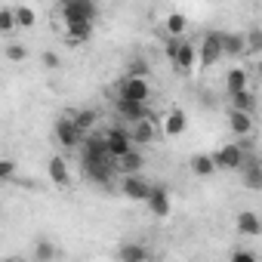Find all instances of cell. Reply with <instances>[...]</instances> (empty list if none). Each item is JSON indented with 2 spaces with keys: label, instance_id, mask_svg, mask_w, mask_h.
<instances>
[{
  "label": "cell",
  "instance_id": "1",
  "mask_svg": "<svg viewBox=\"0 0 262 262\" xmlns=\"http://www.w3.org/2000/svg\"><path fill=\"white\" fill-rule=\"evenodd\" d=\"M53 133H56V142H59L65 151H74V148H80V145H83V139H86V133L80 129V123L74 120V114H71V111H65V114L56 120Z\"/></svg>",
  "mask_w": 262,
  "mask_h": 262
},
{
  "label": "cell",
  "instance_id": "2",
  "mask_svg": "<svg viewBox=\"0 0 262 262\" xmlns=\"http://www.w3.org/2000/svg\"><path fill=\"white\" fill-rule=\"evenodd\" d=\"M222 37H225V34H219V31H210V34H204V37L198 40V65H201L204 71H207V68H213V65H219V62L225 59Z\"/></svg>",
  "mask_w": 262,
  "mask_h": 262
},
{
  "label": "cell",
  "instance_id": "3",
  "mask_svg": "<svg viewBox=\"0 0 262 262\" xmlns=\"http://www.w3.org/2000/svg\"><path fill=\"white\" fill-rule=\"evenodd\" d=\"M117 96L120 99H136V102H151V80L142 74H126L117 83Z\"/></svg>",
  "mask_w": 262,
  "mask_h": 262
},
{
  "label": "cell",
  "instance_id": "4",
  "mask_svg": "<svg viewBox=\"0 0 262 262\" xmlns=\"http://www.w3.org/2000/svg\"><path fill=\"white\" fill-rule=\"evenodd\" d=\"M83 176L93 182V185H102V188H108L111 185V179H114V173H117V164L114 161H93V158H83Z\"/></svg>",
  "mask_w": 262,
  "mask_h": 262
},
{
  "label": "cell",
  "instance_id": "5",
  "mask_svg": "<svg viewBox=\"0 0 262 262\" xmlns=\"http://www.w3.org/2000/svg\"><path fill=\"white\" fill-rule=\"evenodd\" d=\"M105 142H108V151H111L114 161H120L126 151H133V148H136L133 133H129V129H123V126H111L108 133H105Z\"/></svg>",
  "mask_w": 262,
  "mask_h": 262
},
{
  "label": "cell",
  "instance_id": "6",
  "mask_svg": "<svg viewBox=\"0 0 262 262\" xmlns=\"http://www.w3.org/2000/svg\"><path fill=\"white\" fill-rule=\"evenodd\" d=\"M96 16H99L96 0H74V4H65L62 7L65 25H71V22H96Z\"/></svg>",
  "mask_w": 262,
  "mask_h": 262
},
{
  "label": "cell",
  "instance_id": "7",
  "mask_svg": "<svg viewBox=\"0 0 262 262\" xmlns=\"http://www.w3.org/2000/svg\"><path fill=\"white\" fill-rule=\"evenodd\" d=\"M213 158H216L219 170H241V167L247 164V155H244V148H241L237 142H225V145H219V148L213 151Z\"/></svg>",
  "mask_w": 262,
  "mask_h": 262
},
{
  "label": "cell",
  "instance_id": "8",
  "mask_svg": "<svg viewBox=\"0 0 262 262\" xmlns=\"http://www.w3.org/2000/svg\"><path fill=\"white\" fill-rule=\"evenodd\" d=\"M120 191H123V198H129V201L145 204L148 194H151V185L142 179V173H126V176H120Z\"/></svg>",
  "mask_w": 262,
  "mask_h": 262
},
{
  "label": "cell",
  "instance_id": "9",
  "mask_svg": "<svg viewBox=\"0 0 262 262\" xmlns=\"http://www.w3.org/2000/svg\"><path fill=\"white\" fill-rule=\"evenodd\" d=\"M145 207H148V213H151V216L167 219V216L173 213V194H170L164 185H151V194H148Z\"/></svg>",
  "mask_w": 262,
  "mask_h": 262
},
{
  "label": "cell",
  "instance_id": "10",
  "mask_svg": "<svg viewBox=\"0 0 262 262\" xmlns=\"http://www.w3.org/2000/svg\"><path fill=\"white\" fill-rule=\"evenodd\" d=\"M117 114H120L126 123H136V120H142V117H151V105H148V102L120 99V96H117Z\"/></svg>",
  "mask_w": 262,
  "mask_h": 262
},
{
  "label": "cell",
  "instance_id": "11",
  "mask_svg": "<svg viewBox=\"0 0 262 262\" xmlns=\"http://www.w3.org/2000/svg\"><path fill=\"white\" fill-rule=\"evenodd\" d=\"M161 129H164V136L167 139H179L185 129H188V114L182 111V108H173V111H167L164 114V123H161Z\"/></svg>",
  "mask_w": 262,
  "mask_h": 262
},
{
  "label": "cell",
  "instance_id": "12",
  "mask_svg": "<svg viewBox=\"0 0 262 262\" xmlns=\"http://www.w3.org/2000/svg\"><path fill=\"white\" fill-rule=\"evenodd\" d=\"M234 228H237L241 237H259V234H262V219H259V213H253V210H241L237 219H234Z\"/></svg>",
  "mask_w": 262,
  "mask_h": 262
},
{
  "label": "cell",
  "instance_id": "13",
  "mask_svg": "<svg viewBox=\"0 0 262 262\" xmlns=\"http://www.w3.org/2000/svg\"><path fill=\"white\" fill-rule=\"evenodd\" d=\"M228 129H231L234 136H241V139L253 136V114H250V111L228 108Z\"/></svg>",
  "mask_w": 262,
  "mask_h": 262
},
{
  "label": "cell",
  "instance_id": "14",
  "mask_svg": "<svg viewBox=\"0 0 262 262\" xmlns=\"http://www.w3.org/2000/svg\"><path fill=\"white\" fill-rule=\"evenodd\" d=\"M93 28H96V22H71V25H65V43L68 47H83L93 37Z\"/></svg>",
  "mask_w": 262,
  "mask_h": 262
},
{
  "label": "cell",
  "instance_id": "15",
  "mask_svg": "<svg viewBox=\"0 0 262 262\" xmlns=\"http://www.w3.org/2000/svg\"><path fill=\"white\" fill-rule=\"evenodd\" d=\"M173 65H176V71H179V74H191V71H194V65H198V47H194V43H188V40H182V47H179V53H176Z\"/></svg>",
  "mask_w": 262,
  "mask_h": 262
},
{
  "label": "cell",
  "instance_id": "16",
  "mask_svg": "<svg viewBox=\"0 0 262 262\" xmlns=\"http://www.w3.org/2000/svg\"><path fill=\"white\" fill-rule=\"evenodd\" d=\"M129 133H133L136 145H148V142L158 139V126H155L151 117H142V120H136V123H129Z\"/></svg>",
  "mask_w": 262,
  "mask_h": 262
},
{
  "label": "cell",
  "instance_id": "17",
  "mask_svg": "<svg viewBox=\"0 0 262 262\" xmlns=\"http://www.w3.org/2000/svg\"><path fill=\"white\" fill-rule=\"evenodd\" d=\"M222 86H225V93L250 90V74H247V68H241V65L228 68V71H225V77H222Z\"/></svg>",
  "mask_w": 262,
  "mask_h": 262
},
{
  "label": "cell",
  "instance_id": "18",
  "mask_svg": "<svg viewBox=\"0 0 262 262\" xmlns=\"http://www.w3.org/2000/svg\"><path fill=\"white\" fill-rule=\"evenodd\" d=\"M47 173H50V182H53V185H59V188H65V185L71 182L68 164H65V158H59V155H53V158L47 161Z\"/></svg>",
  "mask_w": 262,
  "mask_h": 262
},
{
  "label": "cell",
  "instance_id": "19",
  "mask_svg": "<svg viewBox=\"0 0 262 262\" xmlns=\"http://www.w3.org/2000/svg\"><path fill=\"white\" fill-rule=\"evenodd\" d=\"M241 179L250 191H262V164L259 161H247L241 167Z\"/></svg>",
  "mask_w": 262,
  "mask_h": 262
},
{
  "label": "cell",
  "instance_id": "20",
  "mask_svg": "<svg viewBox=\"0 0 262 262\" xmlns=\"http://www.w3.org/2000/svg\"><path fill=\"white\" fill-rule=\"evenodd\" d=\"M256 93L253 90H241V93H228V108H237V111H250L256 114Z\"/></svg>",
  "mask_w": 262,
  "mask_h": 262
},
{
  "label": "cell",
  "instance_id": "21",
  "mask_svg": "<svg viewBox=\"0 0 262 262\" xmlns=\"http://www.w3.org/2000/svg\"><path fill=\"white\" fill-rule=\"evenodd\" d=\"M142 167H145V158H142V151H126L120 161H117V173L120 176H126V173H142Z\"/></svg>",
  "mask_w": 262,
  "mask_h": 262
},
{
  "label": "cell",
  "instance_id": "22",
  "mask_svg": "<svg viewBox=\"0 0 262 262\" xmlns=\"http://www.w3.org/2000/svg\"><path fill=\"white\" fill-rule=\"evenodd\" d=\"M117 259H123V262H145V259H151V250L145 244H123L117 250Z\"/></svg>",
  "mask_w": 262,
  "mask_h": 262
},
{
  "label": "cell",
  "instance_id": "23",
  "mask_svg": "<svg viewBox=\"0 0 262 262\" xmlns=\"http://www.w3.org/2000/svg\"><path fill=\"white\" fill-rule=\"evenodd\" d=\"M188 167H191V173L201 176V179H204V176H213V173L219 170V164H216L213 155H194V158L188 161Z\"/></svg>",
  "mask_w": 262,
  "mask_h": 262
},
{
  "label": "cell",
  "instance_id": "24",
  "mask_svg": "<svg viewBox=\"0 0 262 262\" xmlns=\"http://www.w3.org/2000/svg\"><path fill=\"white\" fill-rule=\"evenodd\" d=\"M222 47H225V59H241L247 53V34H225Z\"/></svg>",
  "mask_w": 262,
  "mask_h": 262
},
{
  "label": "cell",
  "instance_id": "25",
  "mask_svg": "<svg viewBox=\"0 0 262 262\" xmlns=\"http://www.w3.org/2000/svg\"><path fill=\"white\" fill-rule=\"evenodd\" d=\"M16 22H19V28H22V31L34 28V25H37V10H34V7H28V4L16 7Z\"/></svg>",
  "mask_w": 262,
  "mask_h": 262
},
{
  "label": "cell",
  "instance_id": "26",
  "mask_svg": "<svg viewBox=\"0 0 262 262\" xmlns=\"http://www.w3.org/2000/svg\"><path fill=\"white\" fill-rule=\"evenodd\" d=\"M71 114H74V120L80 123L83 133H93V126L99 123V111H93V108H80V111H71Z\"/></svg>",
  "mask_w": 262,
  "mask_h": 262
},
{
  "label": "cell",
  "instance_id": "27",
  "mask_svg": "<svg viewBox=\"0 0 262 262\" xmlns=\"http://www.w3.org/2000/svg\"><path fill=\"white\" fill-rule=\"evenodd\" d=\"M185 31H188V19L182 13H170L167 16V34L170 37H182Z\"/></svg>",
  "mask_w": 262,
  "mask_h": 262
},
{
  "label": "cell",
  "instance_id": "28",
  "mask_svg": "<svg viewBox=\"0 0 262 262\" xmlns=\"http://www.w3.org/2000/svg\"><path fill=\"white\" fill-rule=\"evenodd\" d=\"M31 256H34V262H50V259H56V256H59V250H56L47 237H40V241L34 244V253H31Z\"/></svg>",
  "mask_w": 262,
  "mask_h": 262
},
{
  "label": "cell",
  "instance_id": "29",
  "mask_svg": "<svg viewBox=\"0 0 262 262\" xmlns=\"http://www.w3.org/2000/svg\"><path fill=\"white\" fill-rule=\"evenodd\" d=\"M16 28H19V22H16V7H4V10H0V31L10 37Z\"/></svg>",
  "mask_w": 262,
  "mask_h": 262
},
{
  "label": "cell",
  "instance_id": "30",
  "mask_svg": "<svg viewBox=\"0 0 262 262\" xmlns=\"http://www.w3.org/2000/svg\"><path fill=\"white\" fill-rule=\"evenodd\" d=\"M7 59H10V62H25V59H28V50H25L22 43L10 40V43H7Z\"/></svg>",
  "mask_w": 262,
  "mask_h": 262
},
{
  "label": "cell",
  "instance_id": "31",
  "mask_svg": "<svg viewBox=\"0 0 262 262\" xmlns=\"http://www.w3.org/2000/svg\"><path fill=\"white\" fill-rule=\"evenodd\" d=\"M247 53H262V28L247 31Z\"/></svg>",
  "mask_w": 262,
  "mask_h": 262
},
{
  "label": "cell",
  "instance_id": "32",
  "mask_svg": "<svg viewBox=\"0 0 262 262\" xmlns=\"http://www.w3.org/2000/svg\"><path fill=\"white\" fill-rule=\"evenodd\" d=\"M228 259H231V262H256V253H253L250 247H237V250L228 253Z\"/></svg>",
  "mask_w": 262,
  "mask_h": 262
},
{
  "label": "cell",
  "instance_id": "33",
  "mask_svg": "<svg viewBox=\"0 0 262 262\" xmlns=\"http://www.w3.org/2000/svg\"><path fill=\"white\" fill-rule=\"evenodd\" d=\"M13 176H16V161L4 158V161H0V179H4V182H10Z\"/></svg>",
  "mask_w": 262,
  "mask_h": 262
},
{
  "label": "cell",
  "instance_id": "34",
  "mask_svg": "<svg viewBox=\"0 0 262 262\" xmlns=\"http://www.w3.org/2000/svg\"><path fill=\"white\" fill-rule=\"evenodd\" d=\"M179 47H182V37H170V40H167V47H164V53H167V59H170V62L176 59V53H179Z\"/></svg>",
  "mask_w": 262,
  "mask_h": 262
},
{
  "label": "cell",
  "instance_id": "35",
  "mask_svg": "<svg viewBox=\"0 0 262 262\" xmlns=\"http://www.w3.org/2000/svg\"><path fill=\"white\" fill-rule=\"evenodd\" d=\"M129 74H142V77H148V65H145L142 59H133V62H129Z\"/></svg>",
  "mask_w": 262,
  "mask_h": 262
},
{
  "label": "cell",
  "instance_id": "36",
  "mask_svg": "<svg viewBox=\"0 0 262 262\" xmlns=\"http://www.w3.org/2000/svg\"><path fill=\"white\" fill-rule=\"evenodd\" d=\"M40 62H43V68H50V71H53V68H59V65H62V62H59V56H56V53H43V56H40Z\"/></svg>",
  "mask_w": 262,
  "mask_h": 262
},
{
  "label": "cell",
  "instance_id": "37",
  "mask_svg": "<svg viewBox=\"0 0 262 262\" xmlns=\"http://www.w3.org/2000/svg\"><path fill=\"white\" fill-rule=\"evenodd\" d=\"M256 68H259V77H262V59H259V65H256Z\"/></svg>",
  "mask_w": 262,
  "mask_h": 262
},
{
  "label": "cell",
  "instance_id": "38",
  "mask_svg": "<svg viewBox=\"0 0 262 262\" xmlns=\"http://www.w3.org/2000/svg\"><path fill=\"white\" fill-rule=\"evenodd\" d=\"M59 4H62V7H65V4H74V0H59Z\"/></svg>",
  "mask_w": 262,
  "mask_h": 262
}]
</instances>
